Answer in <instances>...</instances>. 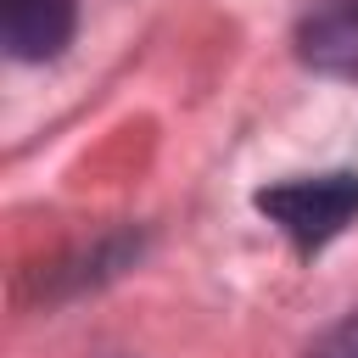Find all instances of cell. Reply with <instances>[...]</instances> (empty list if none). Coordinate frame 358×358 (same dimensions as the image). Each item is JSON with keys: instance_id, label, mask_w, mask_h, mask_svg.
Masks as SVG:
<instances>
[{"instance_id": "2", "label": "cell", "mask_w": 358, "mask_h": 358, "mask_svg": "<svg viewBox=\"0 0 358 358\" xmlns=\"http://www.w3.org/2000/svg\"><path fill=\"white\" fill-rule=\"evenodd\" d=\"M78 28V0H0V45L11 62H50Z\"/></svg>"}, {"instance_id": "3", "label": "cell", "mask_w": 358, "mask_h": 358, "mask_svg": "<svg viewBox=\"0 0 358 358\" xmlns=\"http://www.w3.org/2000/svg\"><path fill=\"white\" fill-rule=\"evenodd\" d=\"M296 56L324 78H358V0H313L296 22Z\"/></svg>"}, {"instance_id": "4", "label": "cell", "mask_w": 358, "mask_h": 358, "mask_svg": "<svg viewBox=\"0 0 358 358\" xmlns=\"http://www.w3.org/2000/svg\"><path fill=\"white\" fill-rule=\"evenodd\" d=\"M308 358H358V313H347L341 324H330V330L308 347Z\"/></svg>"}, {"instance_id": "1", "label": "cell", "mask_w": 358, "mask_h": 358, "mask_svg": "<svg viewBox=\"0 0 358 358\" xmlns=\"http://www.w3.org/2000/svg\"><path fill=\"white\" fill-rule=\"evenodd\" d=\"M257 213L296 252H319V246H330L358 218V173L352 168H336V173L268 185V190H257Z\"/></svg>"}]
</instances>
